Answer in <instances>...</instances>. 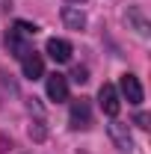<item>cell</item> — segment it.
I'll use <instances>...</instances> for the list:
<instances>
[{
  "instance_id": "cell-1",
  "label": "cell",
  "mask_w": 151,
  "mask_h": 154,
  "mask_svg": "<svg viewBox=\"0 0 151 154\" xmlns=\"http://www.w3.org/2000/svg\"><path fill=\"white\" fill-rule=\"evenodd\" d=\"M98 104H101V110L110 116V119H116V116H119L122 101H119V89H116L113 83H104V86L98 89Z\"/></svg>"
},
{
  "instance_id": "cell-2",
  "label": "cell",
  "mask_w": 151,
  "mask_h": 154,
  "mask_svg": "<svg viewBox=\"0 0 151 154\" xmlns=\"http://www.w3.org/2000/svg\"><path fill=\"white\" fill-rule=\"evenodd\" d=\"M107 134H110L113 145H116L122 154H131V151H133V136H131V131H128V125H125V122H113V125L107 128Z\"/></svg>"
},
{
  "instance_id": "cell-3",
  "label": "cell",
  "mask_w": 151,
  "mask_h": 154,
  "mask_svg": "<svg viewBox=\"0 0 151 154\" xmlns=\"http://www.w3.org/2000/svg\"><path fill=\"white\" fill-rule=\"evenodd\" d=\"M119 89H122V95L128 98V104H133V107H139V104H142V98H145L142 83H139V77H136V74H122Z\"/></svg>"
},
{
  "instance_id": "cell-4",
  "label": "cell",
  "mask_w": 151,
  "mask_h": 154,
  "mask_svg": "<svg viewBox=\"0 0 151 154\" xmlns=\"http://www.w3.org/2000/svg\"><path fill=\"white\" fill-rule=\"evenodd\" d=\"M89 125H92V107H89V101H86V98L71 101V128L86 131Z\"/></svg>"
},
{
  "instance_id": "cell-5",
  "label": "cell",
  "mask_w": 151,
  "mask_h": 154,
  "mask_svg": "<svg viewBox=\"0 0 151 154\" xmlns=\"http://www.w3.org/2000/svg\"><path fill=\"white\" fill-rule=\"evenodd\" d=\"M45 92H48L51 101H57V104L59 101H68V77L54 71V74L45 80Z\"/></svg>"
},
{
  "instance_id": "cell-6",
  "label": "cell",
  "mask_w": 151,
  "mask_h": 154,
  "mask_svg": "<svg viewBox=\"0 0 151 154\" xmlns=\"http://www.w3.org/2000/svg\"><path fill=\"white\" fill-rule=\"evenodd\" d=\"M21 71H24L27 80L45 77V59L39 57V54H24V57H21Z\"/></svg>"
},
{
  "instance_id": "cell-7",
  "label": "cell",
  "mask_w": 151,
  "mask_h": 154,
  "mask_svg": "<svg viewBox=\"0 0 151 154\" xmlns=\"http://www.w3.org/2000/svg\"><path fill=\"white\" fill-rule=\"evenodd\" d=\"M45 51H48V57L54 59V62H59V65L71 59V45H68L65 38H57V36H54V38H48Z\"/></svg>"
},
{
  "instance_id": "cell-8",
  "label": "cell",
  "mask_w": 151,
  "mask_h": 154,
  "mask_svg": "<svg viewBox=\"0 0 151 154\" xmlns=\"http://www.w3.org/2000/svg\"><path fill=\"white\" fill-rule=\"evenodd\" d=\"M125 21H128V27L136 30V36H148V18H145V12L139 9V6H128V12H125Z\"/></svg>"
},
{
  "instance_id": "cell-9",
  "label": "cell",
  "mask_w": 151,
  "mask_h": 154,
  "mask_svg": "<svg viewBox=\"0 0 151 154\" xmlns=\"http://www.w3.org/2000/svg\"><path fill=\"white\" fill-rule=\"evenodd\" d=\"M59 15H62V24L68 30H86V12L80 6H62Z\"/></svg>"
},
{
  "instance_id": "cell-10",
  "label": "cell",
  "mask_w": 151,
  "mask_h": 154,
  "mask_svg": "<svg viewBox=\"0 0 151 154\" xmlns=\"http://www.w3.org/2000/svg\"><path fill=\"white\" fill-rule=\"evenodd\" d=\"M6 48H9V51H15V57H24V54H30V51L24 48V42L18 38V33H15V30H9V33H6Z\"/></svg>"
},
{
  "instance_id": "cell-11",
  "label": "cell",
  "mask_w": 151,
  "mask_h": 154,
  "mask_svg": "<svg viewBox=\"0 0 151 154\" xmlns=\"http://www.w3.org/2000/svg\"><path fill=\"white\" fill-rule=\"evenodd\" d=\"M30 139H33V142H45V139H48V128H45L42 122H33V125H30Z\"/></svg>"
},
{
  "instance_id": "cell-12",
  "label": "cell",
  "mask_w": 151,
  "mask_h": 154,
  "mask_svg": "<svg viewBox=\"0 0 151 154\" xmlns=\"http://www.w3.org/2000/svg\"><path fill=\"white\" fill-rule=\"evenodd\" d=\"M15 33H24V36H36L39 27L36 24H30V21H15Z\"/></svg>"
},
{
  "instance_id": "cell-13",
  "label": "cell",
  "mask_w": 151,
  "mask_h": 154,
  "mask_svg": "<svg viewBox=\"0 0 151 154\" xmlns=\"http://www.w3.org/2000/svg\"><path fill=\"white\" fill-rule=\"evenodd\" d=\"M71 80H74V83H86V80H89V68H83V65H77L74 71H71Z\"/></svg>"
},
{
  "instance_id": "cell-14",
  "label": "cell",
  "mask_w": 151,
  "mask_h": 154,
  "mask_svg": "<svg viewBox=\"0 0 151 154\" xmlns=\"http://www.w3.org/2000/svg\"><path fill=\"white\" fill-rule=\"evenodd\" d=\"M133 122H136V125H139V128H148V113H136V119H133Z\"/></svg>"
},
{
  "instance_id": "cell-15",
  "label": "cell",
  "mask_w": 151,
  "mask_h": 154,
  "mask_svg": "<svg viewBox=\"0 0 151 154\" xmlns=\"http://www.w3.org/2000/svg\"><path fill=\"white\" fill-rule=\"evenodd\" d=\"M6 148H12V142H9V136L0 134V154H6Z\"/></svg>"
},
{
  "instance_id": "cell-16",
  "label": "cell",
  "mask_w": 151,
  "mask_h": 154,
  "mask_svg": "<svg viewBox=\"0 0 151 154\" xmlns=\"http://www.w3.org/2000/svg\"><path fill=\"white\" fill-rule=\"evenodd\" d=\"M74 3H83V0H74Z\"/></svg>"
}]
</instances>
